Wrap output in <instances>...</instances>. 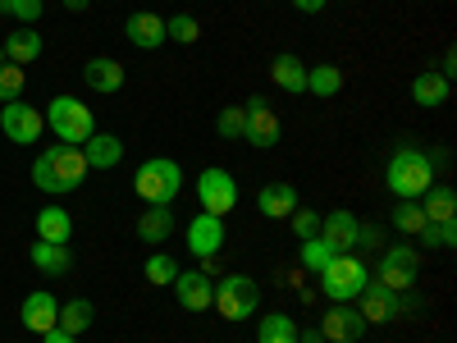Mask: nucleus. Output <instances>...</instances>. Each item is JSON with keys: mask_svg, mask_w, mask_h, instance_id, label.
<instances>
[{"mask_svg": "<svg viewBox=\"0 0 457 343\" xmlns=\"http://www.w3.org/2000/svg\"><path fill=\"white\" fill-rule=\"evenodd\" d=\"M83 179H87V156H83V146L55 142V146H46L42 156L32 161V183L42 188V193H51V197L83 188Z\"/></svg>", "mask_w": 457, "mask_h": 343, "instance_id": "nucleus-1", "label": "nucleus"}, {"mask_svg": "<svg viewBox=\"0 0 457 343\" xmlns=\"http://www.w3.org/2000/svg\"><path fill=\"white\" fill-rule=\"evenodd\" d=\"M430 179H435V165L421 146H398L385 165V188L398 202H416L430 188Z\"/></svg>", "mask_w": 457, "mask_h": 343, "instance_id": "nucleus-2", "label": "nucleus"}, {"mask_svg": "<svg viewBox=\"0 0 457 343\" xmlns=\"http://www.w3.org/2000/svg\"><path fill=\"white\" fill-rule=\"evenodd\" d=\"M133 193H137V202H146V206H174L179 193H183V170H179V161H165V156L142 161L137 174H133Z\"/></svg>", "mask_w": 457, "mask_h": 343, "instance_id": "nucleus-3", "label": "nucleus"}, {"mask_svg": "<svg viewBox=\"0 0 457 343\" xmlns=\"http://www.w3.org/2000/svg\"><path fill=\"white\" fill-rule=\"evenodd\" d=\"M211 307L224 321H247L261 307V284L252 275H220L215 280V293H211Z\"/></svg>", "mask_w": 457, "mask_h": 343, "instance_id": "nucleus-4", "label": "nucleus"}, {"mask_svg": "<svg viewBox=\"0 0 457 343\" xmlns=\"http://www.w3.org/2000/svg\"><path fill=\"white\" fill-rule=\"evenodd\" d=\"M370 284V271L361 265L357 252H338L325 271H320V293L329 302H357V293Z\"/></svg>", "mask_w": 457, "mask_h": 343, "instance_id": "nucleus-5", "label": "nucleus"}, {"mask_svg": "<svg viewBox=\"0 0 457 343\" xmlns=\"http://www.w3.org/2000/svg\"><path fill=\"white\" fill-rule=\"evenodd\" d=\"M46 129H51L60 142H69V146H83V142L96 133V120H92V110H87L79 96H55V101L46 105Z\"/></svg>", "mask_w": 457, "mask_h": 343, "instance_id": "nucleus-6", "label": "nucleus"}, {"mask_svg": "<svg viewBox=\"0 0 457 343\" xmlns=\"http://www.w3.org/2000/svg\"><path fill=\"white\" fill-rule=\"evenodd\" d=\"M421 275V252L416 247H385L379 252V265H375V284H385L394 293H407Z\"/></svg>", "mask_w": 457, "mask_h": 343, "instance_id": "nucleus-7", "label": "nucleus"}, {"mask_svg": "<svg viewBox=\"0 0 457 343\" xmlns=\"http://www.w3.org/2000/svg\"><path fill=\"white\" fill-rule=\"evenodd\" d=\"M197 202H202V211H211V215H228V211L238 206V183H234V174L220 170V165L202 170V174H197Z\"/></svg>", "mask_w": 457, "mask_h": 343, "instance_id": "nucleus-8", "label": "nucleus"}, {"mask_svg": "<svg viewBox=\"0 0 457 343\" xmlns=\"http://www.w3.org/2000/svg\"><path fill=\"white\" fill-rule=\"evenodd\" d=\"M42 129H46V114L32 110L28 101H5L0 105V133H5L10 142L32 146L37 138H42Z\"/></svg>", "mask_w": 457, "mask_h": 343, "instance_id": "nucleus-9", "label": "nucleus"}, {"mask_svg": "<svg viewBox=\"0 0 457 343\" xmlns=\"http://www.w3.org/2000/svg\"><path fill=\"white\" fill-rule=\"evenodd\" d=\"M243 114H247V142L256 146V151H270L279 138H284V124H279V114H275V105L265 101V96H247V105H243Z\"/></svg>", "mask_w": 457, "mask_h": 343, "instance_id": "nucleus-10", "label": "nucleus"}, {"mask_svg": "<svg viewBox=\"0 0 457 343\" xmlns=\"http://www.w3.org/2000/svg\"><path fill=\"white\" fill-rule=\"evenodd\" d=\"M316 330H320V339H325V343H361L370 325L361 321V312L353 307V302H334V307L320 316V325H316Z\"/></svg>", "mask_w": 457, "mask_h": 343, "instance_id": "nucleus-11", "label": "nucleus"}, {"mask_svg": "<svg viewBox=\"0 0 457 343\" xmlns=\"http://www.w3.org/2000/svg\"><path fill=\"white\" fill-rule=\"evenodd\" d=\"M357 312H361L366 325H394V321L403 316V293H394V289H385V284L370 280V284L357 293Z\"/></svg>", "mask_w": 457, "mask_h": 343, "instance_id": "nucleus-12", "label": "nucleus"}, {"mask_svg": "<svg viewBox=\"0 0 457 343\" xmlns=\"http://www.w3.org/2000/svg\"><path fill=\"white\" fill-rule=\"evenodd\" d=\"M220 247H224V215L197 211L187 220V252L197 261H206V256H220Z\"/></svg>", "mask_w": 457, "mask_h": 343, "instance_id": "nucleus-13", "label": "nucleus"}, {"mask_svg": "<svg viewBox=\"0 0 457 343\" xmlns=\"http://www.w3.org/2000/svg\"><path fill=\"white\" fill-rule=\"evenodd\" d=\"M211 293H215V280L202 275V271H179L174 275V297L183 312H211Z\"/></svg>", "mask_w": 457, "mask_h": 343, "instance_id": "nucleus-14", "label": "nucleus"}, {"mask_svg": "<svg viewBox=\"0 0 457 343\" xmlns=\"http://www.w3.org/2000/svg\"><path fill=\"white\" fill-rule=\"evenodd\" d=\"M320 238L334 252H353L361 243V224H357L353 211H329V215H320Z\"/></svg>", "mask_w": 457, "mask_h": 343, "instance_id": "nucleus-15", "label": "nucleus"}, {"mask_svg": "<svg viewBox=\"0 0 457 343\" xmlns=\"http://www.w3.org/2000/svg\"><path fill=\"white\" fill-rule=\"evenodd\" d=\"M23 325L32 330V334H46V330H55L60 325V302H55V293H46V289H37V293H28L23 297Z\"/></svg>", "mask_w": 457, "mask_h": 343, "instance_id": "nucleus-16", "label": "nucleus"}, {"mask_svg": "<svg viewBox=\"0 0 457 343\" xmlns=\"http://www.w3.org/2000/svg\"><path fill=\"white\" fill-rule=\"evenodd\" d=\"M124 37H129L137 51H156V46H165V19L151 14V10H137V14H129Z\"/></svg>", "mask_w": 457, "mask_h": 343, "instance_id": "nucleus-17", "label": "nucleus"}, {"mask_svg": "<svg viewBox=\"0 0 457 343\" xmlns=\"http://www.w3.org/2000/svg\"><path fill=\"white\" fill-rule=\"evenodd\" d=\"M256 211L265 220H288L297 211V188L293 183H265L256 193Z\"/></svg>", "mask_w": 457, "mask_h": 343, "instance_id": "nucleus-18", "label": "nucleus"}, {"mask_svg": "<svg viewBox=\"0 0 457 343\" xmlns=\"http://www.w3.org/2000/svg\"><path fill=\"white\" fill-rule=\"evenodd\" d=\"M448 96H453V83L444 79L439 69H426V73H416V79H411V101L421 110H439Z\"/></svg>", "mask_w": 457, "mask_h": 343, "instance_id": "nucleus-19", "label": "nucleus"}, {"mask_svg": "<svg viewBox=\"0 0 457 343\" xmlns=\"http://www.w3.org/2000/svg\"><path fill=\"white\" fill-rule=\"evenodd\" d=\"M83 83L92 92H120L124 88V64L120 60H110V55H92L83 64Z\"/></svg>", "mask_w": 457, "mask_h": 343, "instance_id": "nucleus-20", "label": "nucleus"}, {"mask_svg": "<svg viewBox=\"0 0 457 343\" xmlns=\"http://www.w3.org/2000/svg\"><path fill=\"white\" fill-rule=\"evenodd\" d=\"M137 238H142L146 247L170 243V238H174V211H170V206H151V211H142V215H137Z\"/></svg>", "mask_w": 457, "mask_h": 343, "instance_id": "nucleus-21", "label": "nucleus"}, {"mask_svg": "<svg viewBox=\"0 0 457 343\" xmlns=\"http://www.w3.org/2000/svg\"><path fill=\"white\" fill-rule=\"evenodd\" d=\"M83 156H87V170H114L124 161V142L114 133H92L83 142Z\"/></svg>", "mask_w": 457, "mask_h": 343, "instance_id": "nucleus-22", "label": "nucleus"}, {"mask_svg": "<svg viewBox=\"0 0 457 343\" xmlns=\"http://www.w3.org/2000/svg\"><path fill=\"white\" fill-rule=\"evenodd\" d=\"M416 202H421V211H426V224L457 220V193H453V183H430Z\"/></svg>", "mask_w": 457, "mask_h": 343, "instance_id": "nucleus-23", "label": "nucleus"}, {"mask_svg": "<svg viewBox=\"0 0 457 343\" xmlns=\"http://www.w3.org/2000/svg\"><path fill=\"white\" fill-rule=\"evenodd\" d=\"M0 46H5V60H10V64H32L37 55H42V32L19 23V28H10V37H5Z\"/></svg>", "mask_w": 457, "mask_h": 343, "instance_id": "nucleus-24", "label": "nucleus"}, {"mask_svg": "<svg viewBox=\"0 0 457 343\" xmlns=\"http://www.w3.org/2000/svg\"><path fill=\"white\" fill-rule=\"evenodd\" d=\"M28 261H32L42 275H64L69 265H73V252H69V243H42V238H37V243L28 247Z\"/></svg>", "mask_w": 457, "mask_h": 343, "instance_id": "nucleus-25", "label": "nucleus"}, {"mask_svg": "<svg viewBox=\"0 0 457 343\" xmlns=\"http://www.w3.org/2000/svg\"><path fill=\"white\" fill-rule=\"evenodd\" d=\"M270 83L284 88V92H293V96L307 92V64H302L297 55H288V51L275 55V60H270Z\"/></svg>", "mask_w": 457, "mask_h": 343, "instance_id": "nucleus-26", "label": "nucleus"}, {"mask_svg": "<svg viewBox=\"0 0 457 343\" xmlns=\"http://www.w3.org/2000/svg\"><path fill=\"white\" fill-rule=\"evenodd\" d=\"M69 234H73V220H69L64 206H42L37 211V238L42 243H69Z\"/></svg>", "mask_w": 457, "mask_h": 343, "instance_id": "nucleus-27", "label": "nucleus"}, {"mask_svg": "<svg viewBox=\"0 0 457 343\" xmlns=\"http://www.w3.org/2000/svg\"><path fill=\"white\" fill-rule=\"evenodd\" d=\"M307 92L320 96V101L338 96L343 92V69L338 64H307Z\"/></svg>", "mask_w": 457, "mask_h": 343, "instance_id": "nucleus-28", "label": "nucleus"}, {"mask_svg": "<svg viewBox=\"0 0 457 343\" xmlns=\"http://www.w3.org/2000/svg\"><path fill=\"white\" fill-rule=\"evenodd\" d=\"M256 343H297V321L275 312V316H265L256 325Z\"/></svg>", "mask_w": 457, "mask_h": 343, "instance_id": "nucleus-29", "label": "nucleus"}, {"mask_svg": "<svg viewBox=\"0 0 457 343\" xmlns=\"http://www.w3.org/2000/svg\"><path fill=\"white\" fill-rule=\"evenodd\" d=\"M92 321H96V307H92L87 297H73V302H64V307H60V330H69L73 339H79Z\"/></svg>", "mask_w": 457, "mask_h": 343, "instance_id": "nucleus-30", "label": "nucleus"}, {"mask_svg": "<svg viewBox=\"0 0 457 343\" xmlns=\"http://www.w3.org/2000/svg\"><path fill=\"white\" fill-rule=\"evenodd\" d=\"M334 256H338V252H334V247H329L320 234H316V238H302V247H297L302 271H312V275H320V271H325V265H329Z\"/></svg>", "mask_w": 457, "mask_h": 343, "instance_id": "nucleus-31", "label": "nucleus"}, {"mask_svg": "<svg viewBox=\"0 0 457 343\" xmlns=\"http://www.w3.org/2000/svg\"><path fill=\"white\" fill-rule=\"evenodd\" d=\"M142 275H146V284L170 289V284H174V275H179V265H174V256H165V252H151V256H146V265H142Z\"/></svg>", "mask_w": 457, "mask_h": 343, "instance_id": "nucleus-32", "label": "nucleus"}, {"mask_svg": "<svg viewBox=\"0 0 457 343\" xmlns=\"http://www.w3.org/2000/svg\"><path fill=\"white\" fill-rule=\"evenodd\" d=\"M394 229H398V234H407V238L421 234V229H426L421 202H398V206H394Z\"/></svg>", "mask_w": 457, "mask_h": 343, "instance_id": "nucleus-33", "label": "nucleus"}, {"mask_svg": "<svg viewBox=\"0 0 457 343\" xmlns=\"http://www.w3.org/2000/svg\"><path fill=\"white\" fill-rule=\"evenodd\" d=\"M202 37V23L193 19V14H174V19H165V42H179V46H193Z\"/></svg>", "mask_w": 457, "mask_h": 343, "instance_id": "nucleus-34", "label": "nucleus"}, {"mask_svg": "<svg viewBox=\"0 0 457 343\" xmlns=\"http://www.w3.org/2000/svg\"><path fill=\"white\" fill-rule=\"evenodd\" d=\"M421 247H439V252H448V247H457V220H439V224H426L421 234Z\"/></svg>", "mask_w": 457, "mask_h": 343, "instance_id": "nucleus-35", "label": "nucleus"}, {"mask_svg": "<svg viewBox=\"0 0 457 343\" xmlns=\"http://www.w3.org/2000/svg\"><path fill=\"white\" fill-rule=\"evenodd\" d=\"M23 88H28L23 64H0V101H19Z\"/></svg>", "mask_w": 457, "mask_h": 343, "instance_id": "nucleus-36", "label": "nucleus"}, {"mask_svg": "<svg viewBox=\"0 0 457 343\" xmlns=\"http://www.w3.org/2000/svg\"><path fill=\"white\" fill-rule=\"evenodd\" d=\"M215 129H220V138H243V133H247V114H243V105H224V110H220V120H215Z\"/></svg>", "mask_w": 457, "mask_h": 343, "instance_id": "nucleus-37", "label": "nucleus"}, {"mask_svg": "<svg viewBox=\"0 0 457 343\" xmlns=\"http://www.w3.org/2000/svg\"><path fill=\"white\" fill-rule=\"evenodd\" d=\"M288 224H293L297 243H302V238H316V234H320V211H302V206H297V211L288 215Z\"/></svg>", "mask_w": 457, "mask_h": 343, "instance_id": "nucleus-38", "label": "nucleus"}, {"mask_svg": "<svg viewBox=\"0 0 457 343\" xmlns=\"http://www.w3.org/2000/svg\"><path fill=\"white\" fill-rule=\"evenodd\" d=\"M42 10H46L42 0H5V14H14L23 28H32L37 19H42Z\"/></svg>", "mask_w": 457, "mask_h": 343, "instance_id": "nucleus-39", "label": "nucleus"}, {"mask_svg": "<svg viewBox=\"0 0 457 343\" xmlns=\"http://www.w3.org/2000/svg\"><path fill=\"white\" fill-rule=\"evenodd\" d=\"M42 343H79V339H73L69 330H60V325H55V330H46V334H42Z\"/></svg>", "mask_w": 457, "mask_h": 343, "instance_id": "nucleus-40", "label": "nucleus"}, {"mask_svg": "<svg viewBox=\"0 0 457 343\" xmlns=\"http://www.w3.org/2000/svg\"><path fill=\"white\" fill-rule=\"evenodd\" d=\"M293 5H297L302 14H320V10L329 5V0H293Z\"/></svg>", "mask_w": 457, "mask_h": 343, "instance_id": "nucleus-41", "label": "nucleus"}, {"mask_svg": "<svg viewBox=\"0 0 457 343\" xmlns=\"http://www.w3.org/2000/svg\"><path fill=\"white\" fill-rule=\"evenodd\" d=\"M439 73H444V79L453 83V73H457V55H453V51H444V64H439Z\"/></svg>", "mask_w": 457, "mask_h": 343, "instance_id": "nucleus-42", "label": "nucleus"}, {"mask_svg": "<svg viewBox=\"0 0 457 343\" xmlns=\"http://www.w3.org/2000/svg\"><path fill=\"white\" fill-rule=\"evenodd\" d=\"M297 343H325V339H320V330L312 325V330H297Z\"/></svg>", "mask_w": 457, "mask_h": 343, "instance_id": "nucleus-43", "label": "nucleus"}, {"mask_svg": "<svg viewBox=\"0 0 457 343\" xmlns=\"http://www.w3.org/2000/svg\"><path fill=\"white\" fill-rule=\"evenodd\" d=\"M87 5H92V0H64V10H73V14H83Z\"/></svg>", "mask_w": 457, "mask_h": 343, "instance_id": "nucleus-44", "label": "nucleus"}, {"mask_svg": "<svg viewBox=\"0 0 457 343\" xmlns=\"http://www.w3.org/2000/svg\"><path fill=\"white\" fill-rule=\"evenodd\" d=\"M0 64H10V60H5V46H0Z\"/></svg>", "mask_w": 457, "mask_h": 343, "instance_id": "nucleus-45", "label": "nucleus"}, {"mask_svg": "<svg viewBox=\"0 0 457 343\" xmlns=\"http://www.w3.org/2000/svg\"><path fill=\"white\" fill-rule=\"evenodd\" d=\"M0 14H5V0H0Z\"/></svg>", "mask_w": 457, "mask_h": 343, "instance_id": "nucleus-46", "label": "nucleus"}]
</instances>
